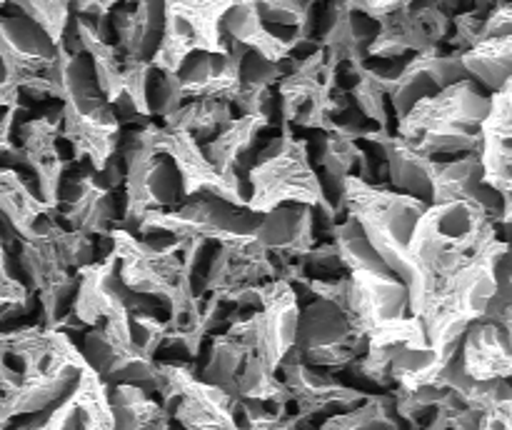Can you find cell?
I'll use <instances>...</instances> for the list:
<instances>
[{
	"mask_svg": "<svg viewBox=\"0 0 512 430\" xmlns=\"http://www.w3.org/2000/svg\"><path fill=\"white\" fill-rule=\"evenodd\" d=\"M48 213H55V210H50L40 198H35L18 170L0 165V218L8 223L15 238H38L40 225Z\"/></svg>",
	"mask_w": 512,
	"mask_h": 430,
	"instance_id": "obj_38",
	"label": "cell"
},
{
	"mask_svg": "<svg viewBox=\"0 0 512 430\" xmlns=\"http://www.w3.org/2000/svg\"><path fill=\"white\" fill-rule=\"evenodd\" d=\"M235 395L248 400H260L268 405H288L290 393L285 388L283 378L275 375L273 368H268L263 358L255 353H248L243 368H240L238 380H235Z\"/></svg>",
	"mask_w": 512,
	"mask_h": 430,
	"instance_id": "obj_47",
	"label": "cell"
},
{
	"mask_svg": "<svg viewBox=\"0 0 512 430\" xmlns=\"http://www.w3.org/2000/svg\"><path fill=\"white\" fill-rule=\"evenodd\" d=\"M230 118H233V110L225 100L190 98V103L183 100V105L165 118V125L188 130L198 143H205L208 135L218 133V128H223Z\"/></svg>",
	"mask_w": 512,
	"mask_h": 430,
	"instance_id": "obj_46",
	"label": "cell"
},
{
	"mask_svg": "<svg viewBox=\"0 0 512 430\" xmlns=\"http://www.w3.org/2000/svg\"><path fill=\"white\" fill-rule=\"evenodd\" d=\"M508 255V243L493 235L470 260H465L423 310L425 338L438 350H458L460 335L488 313L498 290V265Z\"/></svg>",
	"mask_w": 512,
	"mask_h": 430,
	"instance_id": "obj_4",
	"label": "cell"
},
{
	"mask_svg": "<svg viewBox=\"0 0 512 430\" xmlns=\"http://www.w3.org/2000/svg\"><path fill=\"white\" fill-rule=\"evenodd\" d=\"M255 313L230 318L228 330L248 343L250 353L263 358L268 368L278 373V365L293 350L298 333L300 298L293 283L285 278H270L258 288Z\"/></svg>",
	"mask_w": 512,
	"mask_h": 430,
	"instance_id": "obj_13",
	"label": "cell"
},
{
	"mask_svg": "<svg viewBox=\"0 0 512 430\" xmlns=\"http://www.w3.org/2000/svg\"><path fill=\"white\" fill-rule=\"evenodd\" d=\"M375 20H378V30L365 48V55H370V58L395 60L408 53L435 48V43L428 38L410 5L378 15Z\"/></svg>",
	"mask_w": 512,
	"mask_h": 430,
	"instance_id": "obj_37",
	"label": "cell"
},
{
	"mask_svg": "<svg viewBox=\"0 0 512 430\" xmlns=\"http://www.w3.org/2000/svg\"><path fill=\"white\" fill-rule=\"evenodd\" d=\"M55 328L45 325H23L15 330H0V353L15 363L20 373H33L48 360L53 348Z\"/></svg>",
	"mask_w": 512,
	"mask_h": 430,
	"instance_id": "obj_44",
	"label": "cell"
},
{
	"mask_svg": "<svg viewBox=\"0 0 512 430\" xmlns=\"http://www.w3.org/2000/svg\"><path fill=\"white\" fill-rule=\"evenodd\" d=\"M430 203H468L473 208L485 210L495 223L508 228L503 200L483 180V165H480L478 150H470L463 158L450 160V163L435 160Z\"/></svg>",
	"mask_w": 512,
	"mask_h": 430,
	"instance_id": "obj_28",
	"label": "cell"
},
{
	"mask_svg": "<svg viewBox=\"0 0 512 430\" xmlns=\"http://www.w3.org/2000/svg\"><path fill=\"white\" fill-rule=\"evenodd\" d=\"M460 60L468 73L485 88L498 90L508 83L512 73V35H493V38H480L470 48L460 50Z\"/></svg>",
	"mask_w": 512,
	"mask_h": 430,
	"instance_id": "obj_42",
	"label": "cell"
},
{
	"mask_svg": "<svg viewBox=\"0 0 512 430\" xmlns=\"http://www.w3.org/2000/svg\"><path fill=\"white\" fill-rule=\"evenodd\" d=\"M393 395H365L360 403L343 413H333L323 423V428H345V430H375V428H398L393 418Z\"/></svg>",
	"mask_w": 512,
	"mask_h": 430,
	"instance_id": "obj_48",
	"label": "cell"
},
{
	"mask_svg": "<svg viewBox=\"0 0 512 430\" xmlns=\"http://www.w3.org/2000/svg\"><path fill=\"white\" fill-rule=\"evenodd\" d=\"M463 78H468V73L460 60V50L440 53V48L435 45V48L415 53L403 68L395 70L388 83V100L400 118L403 113H408L415 100L438 93L445 85H453Z\"/></svg>",
	"mask_w": 512,
	"mask_h": 430,
	"instance_id": "obj_27",
	"label": "cell"
},
{
	"mask_svg": "<svg viewBox=\"0 0 512 430\" xmlns=\"http://www.w3.org/2000/svg\"><path fill=\"white\" fill-rule=\"evenodd\" d=\"M108 25L115 45L128 55L150 60L163 35V0H133L110 10Z\"/></svg>",
	"mask_w": 512,
	"mask_h": 430,
	"instance_id": "obj_34",
	"label": "cell"
},
{
	"mask_svg": "<svg viewBox=\"0 0 512 430\" xmlns=\"http://www.w3.org/2000/svg\"><path fill=\"white\" fill-rule=\"evenodd\" d=\"M295 350L300 358L318 368H345L368 348V338L350 323L343 308L328 298H318L308 308H300Z\"/></svg>",
	"mask_w": 512,
	"mask_h": 430,
	"instance_id": "obj_17",
	"label": "cell"
},
{
	"mask_svg": "<svg viewBox=\"0 0 512 430\" xmlns=\"http://www.w3.org/2000/svg\"><path fill=\"white\" fill-rule=\"evenodd\" d=\"M50 235H53L63 260L70 265V270H75V273H78L83 265L93 263L95 260V243L90 235L80 233V230L75 228H60L58 223L50 225Z\"/></svg>",
	"mask_w": 512,
	"mask_h": 430,
	"instance_id": "obj_53",
	"label": "cell"
},
{
	"mask_svg": "<svg viewBox=\"0 0 512 430\" xmlns=\"http://www.w3.org/2000/svg\"><path fill=\"white\" fill-rule=\"evenodd\" d=\"M158 143L163 153L173 160L175 170L180 175V188L183 198L198 193L218 195V198L230 200L235 205H245L243 193H240L238 173H220L210 163L208 155L203 153L198 140L183 128H170V125H158Z\"/></svg>",
	"mask_w": 512,
	"mask_h": 430,
	"instance_id": "obj_23",
	"label": "cell"
},
{
	"mask_svg": "<svg viewBox=\"0 0 512 430\" xmlns=\"http://www.w3.org/2000/svg\"><path fill=\"white\" fill-rule=\"evenodd\" d=\"M160 235H163L160 240L148 235L135 238L130 230L115 225L108 238L113 240L120 283L133 293L150 295L163 303L170 313L168 320H175L198 300V293L193 285V270L180 255V238L168 233Z\"/></svg>",
	"mask_w": 512,
	"mask_h": 430,
	"instance_id": "obj_6",
	"label": "cell"
},
{
	"mask_svg": "<svg viewBox=\"0 0 512 430\" xmlns=\"http://www.w3.org/2000/svg\"><path fill=\"white\" fill-rule=\"evenodd\" d=\"M365 130H353V128H345V125L333 123V128L325 133L323 143H320L318 155H315V163L323 168L325 175V183H328V190L333 193V203L338 205L340 195H343L345 188V180L350 175H355V168H363L360 170L358 178L368 180L370 175V160L368 155L363 153V148L358 145V140L363 138ZM325 190V193H328Z\"/></svg>",
	"mask_w": 512,
	"mask_h": 430,
	"instance_id": "obj_35",
	"label": "cell"
},
{
	"mask_svg": "<svg viewBox=\"0 0 512 430\" xmlns=\"http://www.w3.org/2000/svg\"><path fill=\"white\" fill-rule=\"evenodd\" d=\"M80 363H83V350L75 348L73 340L55 328L53 348L48 360L33 373H20V380L0 395V425L13 420L15 415L45 413L53 408L78 378Z\"/></svg>",
	"mask_w": 512,
	"mask_h": 430,
	"instance_id": "obj_16",
	"label": "cell"
},
{
	"mask_svg": "<svg viewBox=\"0 0 512 430\" xmlns=\"http://www.w3.org/2000/svg\"><path fill=\"white\" fill-rule=\"evenodd\" d=\"M23 108H8L3 115H0V160L5 163H15L23 165V153H20L18 145L13 143V125H15V115L20 113Z\"/></svg>",
	"mask_w": 512,
	"mask_h": 430,
	"instance_id": "obj_54",
	"label": "cell"
},
{
	"mask_svg": "<svg viewBox=\"0 0 512 430\" xmlns=\"http://www.w3.org/2000/svg\"><path fill=\"white\" fill-rule=\"evenodd\" d=\"M45 413H48V418L38 420L35 425H43L48 430L115 428L113 408H110V385L100 378L98 370L85 360V355L73 388L53 405V410L48 408Z\"/></svg>",
	"mask_w": 512,
	"mask_h": 430,
	"instance_id": "obj_26",
	"label": "cell"
},
{
	"mask_svg": "<svg viewBox=\"0 0 512 430\" xmlns=\"http://www.w3.org/2000/svg\"><path fill=\"white\" fill-rule=\"evenodd\" d=\"M8 3L15 5L20 15L33 20L53 43H60L70 18H73L70 0H8Z\"/></svg>",
	"mask_w": 512,
	"mask_h": 430,
	"instance_id": "obj_50",
	"label": "cell"
},
{
	"mask_svg": "<svg viewBox=\"0 0 512 430\" xmlns=\"http://www.w3.org/2000/svg\"><path fill=\"white\" fill-rule=\"evenodd\" d=\"M183 85H180L178 73H165V70H155L150 73L148 80V110L150 115H160L168 118L175 110L183 105Z\"/></svg>",
	"mask_w": 512,
	"mask_h": 430,
	"instance_id": "obj_52",
	"label": "cell"
},
{
	"mask_svg": "<svg viewBox=\"0 0 512 430\" xmlns=\"http://www.w3.org/2000/svg\"><path fill=\"white\" fill-rule=\"evenodd\" d=\"M58 43L25 15L0 18V83L13 85L33 100L55 98L48 70Z\"/></svg>",
	"mask_w": 512,
	"mask_h": 430,
	"instance_id": "obj_14",
	"label": "cell"
},
{
	"mask_svg": "<svg viewBox=\"0 0 512 430\" xmlns=\"http://www.w3.org/2000/svg\"><path fill=\"white\" fill-rule=\"evenodd\" d=\"M220 30L230 40L240 43L243 48L255 50V53L273 60V63L290 58L295 50V40H288L283 35L268 30V23L260 18L253 0H238L235 5H230L225 10L223 20H220Z\"/></svg>",
	"mask_w": 512,
	"mask_h": 430,
	"instance_id": "obj_36",
	"label": "cell"
},
{
	"mask_svg": "<svg viewBox=\"0 0 512 430\" xmlns=\"http://www.w3.org/2000/svg\"><path fill=\"white\" fill-rule=\"evenodd\" d=\"M488 105L490 98L473 78H463L415 100L398 118V135L428 155L470 153L480 148V123Z\"/></svg>",
	"mask_w": 512,
	"mask_h": 430,
	"instance_id": "obj_5",
	"label": "cell"
},
{
	"mask_svg": "<svg viewBox=\"0 0 512 430\" xmlns=\"http://www.w3.org/2000/svg\"><path fill=\"white\" fill-rule=\"evenodd\" d=\"M415 3V0H375L373 5V18H378V15L383 13H390V10L395 8H405V5Z\"/></svg>",
	"mask_w": 512,
	"mask_h": 430,
	"instance_id": "obj_56",
	"label": "cell"
},
{
	"mask_svg": "<svg viewBox=\"0 0 512 430\" xmlns=\"http://www.w3.org/2000/svg\"><path fill=\"white\" fill-rule=\"evenodd\" d=\"M365 143H373L383 160L388 163V178L390 185L400 193H410L415 198H423L430 203V190H433V155L423 153L408 143L400 135L390 133V128H375L365 130L363 138Z\"/></svg>",
	"mask_w": 512,
	"mask_h": 430,
	"instance_id": "obj_32",
	"label": "cell"
},
{
	"mask_svg": "<svg viewBox=\"0 0 512 430\" xmlns=\"http://www.w3.org/2000/svg\"><path fill=\"white\" fill-rule=\"evenodd\" d=\"M495 220L468 203H428L408 240L410 313L423 315L445 280L498 235Z\"/></svg>",
	"mask_w": 512,
	"mask_h": 430,
	"instance_id": "obj_2",
	"label": "cell"
},
{
	"mask_svg": "<svg viewBox=\"0 0 512 430\" xmlns=\"http://www.w3.org/2000/svg\"><path fill=\"white\" fill-rule=\"evenodd\" d=\"M75 33H78L80 48L88 53L93 63V75L98 90L105 95L118 113H125L128 118H150L148 110V80L153 73L150 60H140L120 50L118 45L110 43L108 38L95 30L90 20L73 15Z\"/></svg>",
	"mask_w": 512,
	"mask_h": 430,
	"instance_id": "obj_11",
	"label": "cell"
},
{
	"mask_svg": "<svg viewBox=\"0 0 512 430\" xmlns=\"http://www.w3.org/2000/svg\"><path fill=\"white\" fill-rule=\"evenodd\" d=\"M50 223L45 225L38 238L20 240L18 263L28 278L30 288L38 293L40 308H43V325L45 328H58V313L73 300L75 285H78V273L70 270L50 235Z\"/></svg>",
	"mask_w": 512,
	"mask_h": 430,
	"instance_id": "obj_20",
	"label": "cell"
},
{
	"mask_svg": "<svg viewBox=\"0 0 512 430\" xmlns=\"http://www.w3.org/2000/svg\"><path fill=\"white\" fill-rule=\"evenodd\" d=\"M278 370L285 388H288L290 400L298 408L300 418L295 420L310 418V415L318 413H343V410L353 408L355 403L365 398L363 390L343 385L338 378L325 373V368L305 363L295 348L280 360Z\"/></svg>",
	"mask_w": 512,
	"mask_h": 430,
	"instance_id": "obj_24",
	"label": "cell"
},
{
	"mask_svg": "<svg viewBox=\"0 0 512 430\" xmlns=\"http://www.w3.org/2000/svg\"><path fill=\"white\" fill-rule=\"evenodd\" d=\"M48 78L55 88V98L63 103L60 138L73 145L75 160L88 158L93 170L100 173L118 153L123 128L113 105L98 90L88 53H70L63 43H58Z\"/></svg>",
	"mask_w": 512,
	"mask_h": 430,
	"instance_id": "obj_3",
	"label": "cell"
},
{
	"mask_svg": "<svg viewBox=\"0 0 512 430\" xmlns=\"http://www.w3.org/2000/svg\"><path fill=\"white\" fill-rule=\"evenodd\" d=\"M58 210L70 228L85 235H103L108 238L115 228V193L98 170H83L73 180L60 185Z\"/></svg>",
	"mask_w": 512,
	"mask_h": 430,
	"instance_id": "obj_29",
	"label": "cell"
},
{
	"mask_svg": "<svg viewBox=\"0 0 512 430\" xmlns=\"http://www.w3.org/2000/svg\"><path fill=\"white\" fill-rule=\"evenodd\" d=\"M248 48L223 35L218 53H193L180 65V85L188 98H215L233 103L240 88V58Z\"/></svg>",
	"mask_w": 512,
	"mask_h": 430,
	"instance_id": "obj_30",
	"label": "cell"
},
{
	"mask_svg": "<svg viewBox=\"0 0 512 430\" xmlns=\"http://www.w3.org/2000/svg\"><path fill=\"white\" fill-rule=\"evenodd\" d=\"M390 358H393V345H368L358 358L350 360L345 368L365 385L373 388H390Z\"/></svg>",
	"mask_w": 512,
	"mask_h": 430,
	"instance_id": "obj_51",
	"label": "cell"
},
{
	"mask_svg": "<svg viewBox=\"0 0 512 430\" xmlns=\"http://www.w3.org/2000/svg\"><path fill=\"white\" fill-rule=\"evenodd\" d=\"M250 190L253 193L245 205L253 213H268L283 203H318L325 195L323 180L310 163L308 140L293 135L290 125H283V135L255 155Z\"/></svg>",
	"mask_w": 512,
	"mask_h": 430,
	"instance_id": "obj_9",
	"label": "cell"
},
{
	"mask_svg": "<svg viewBox=\"0 0 512 430\" xmlns=\"http://www.w3.org/2000/svg\"><path fill=\"white\" fill-rule=\"evenodd\" d=\"M330 238L348 275L315 280L305 275L295 285H305L315 298H328L343 308L368 345L428 343L423 320L408 315V285L375 253L358 223L348 215L343 223H335Z\"/></svg>",
	"mask_w": 512,
	"mask_h": 430,
	"instance_id": "obj_1",
	"label": "cell"
},
{
	"mask_svg": "<svg viewBox=\"0 0 512 430\" xmlns=\"http://www.w3.org/2000/svg\"><path fill=\"white\" fill-rule=\"evenodd\" d=\"M393 75L395 73H385L383 68H370V65H365V60L348 63L350 85L343 90L348 93L355 110L378 128H390L388 83Z\"/></svg>",
	"mask_w": 512,
	"mask_h": 430,
	"instance_id": "obj_41",
	"label": "cell"
},
{
	"mask_svg": "<svg viewBox=\"0 0 512 430\" xmlns=\"http://www.w3.org/2000/svg\"><path fill=\"white\" fill-rule=\"evenodd\" d=\"M250 348L240 335L223 330V333H215L210 340V358L208 365L203 368L200 378L208 380V383L218 385L225 393L235 395V380H238L240 368H243L245 358H248ZM238 398V395H235Z\"/></svg>",
	"mask_w": 512,
	"mask_h": 430,
	"instance_id": "obj_45",
	"label": "cell"
},
{
	"mask_svg": "<svg viewBox=\"0 0 512 430\" xmlns=\"http://www.w3.org/2000/svg\"><path fill=\"white\" fill-rule=\"evenodd\" d=\"M235 3L238 0H163V35L150 65L178 73L188 55L223 50L220 20Z\"/></svg>",
	"mask_w": 512,
	"mask_h": 430,
	"instance_id": "obj_12",
	"label": "cell"
},
{
	"mask_svg": "<svg viewBox=\"0 0 512 430\" xmlns=\"http://www.w3.org/2000/svg\"><path fill=\"white\" fill-rule=\"evenodd\" d=\"M155 393L185 428H235V395L190 373L185 363H158Z\"/></svg>",
	"mask_w": 512,
	"mask_h": 430,
	"instance_id": "obj_18",
	"label": "cell"
},
{
	"mask_svg": "<svg viewBox=\"0 0 512 430\" xmlns=\"http://www.w3.org/2000/svg\"><path fill=\"white\" fill-rule=\"evenodd\" d=\"M480 165L485 185L503 200L505 223L512 218V78L490 95L488 113L480 123Z\"/></svg>",
	"mask_w": 512,
	"mask_h": 430,
	"instance_id": "obj_22",
	"label": "cell"
},
{
	"mask_svg": "<svg viewBox=\"0 0 512 430\" xmlns=\"http://www.w3.org/2000/svg\"><path fill=\"white\" fill-rule=\"evenodd\" d=\"M455 350H438L430 343H395L390 358V380L395 388L418 390L438 380Z\"/></svg>",
	"mask_w": 512,
	"mask_h": 430,
	"instance_id": "obj_40",
	"label": "cell"
},
{
	"mask_svg": "<svg viewBox=\"0 0 512 430\" xmlns=\"http://www.w3.org/2000/svg\"><path fill=\"white\" fill-rule=\"evenodd\" d=\"M255 238L273 255L278 265V278L295 285L300 278H305L303 258L315 245L313 205L283 203L275 205L268 213H260Z\"/></svg>",
	"mask_w": 512,
	"mask_h": 430,
	"instance_id": "obj_21",
	"label": "cell"
},
{
	"mask_svg": "<svg viewBox=\"0 0 512 430\" xmlns=\"http://www.w3.org/2000/svg\"><path fill=\"white\" fill-rule=\"evenodd\" d=\"M20 153H23V165H28L38 178L40 200L50 210H58L60 185H63L68 160H63L58 150L60 123L50 115L28 120L18 128Z\"/></svg>",
	"mask_w": 512,
	"mask_h": 430,
	"instance_id": "obj_31",
	"label": "cell"
},
{
	"mask_svg": "<svg viewBox=\"0 0 512 430\" xmlns=\"http://www.w3.org/2000/svg\"><path fill=\"white\" fill-rule=\"evenodd\" d=\"M118 150L125 163V213L115 225L138 230L140 220L150 208L175 205L183 198L180 175L173 160L160 148L158 125H138L130 133L120 135Z\"/></svg>",
	"mask_w": 512,
	"mask_h": 430,
	"instance_id": "obj_8",
	"label": "cell"
},
{
	"mask_svg": "<svg viewBox=\"0 0 512 430\" xmlns=\"http://www.w3.org/2000/svg\"><path fill=\"white\" fill-rule=\"evenodd\" d=\"M260 213H253L248 205H235L230 200L210 193H198L183 198V203L150 208L138 225V233L160 230L173 238H205L208 243H238L255 235Z\"/></svg>",
	"mask_w": 512,
	"mask_h": 430,
	"instance_id": "obj_10",
	"label": "cell"
},
{
	"mask_svg": "<svg viewBox=\"0 0 512 430\" xmlns=\"http://www.w3.org/2000/svg\"><path fill=\"white\" fill-rule=\"evenodd\" d=\"M493 35H512L510 3H493L490 13L483 18V30H480V38H493Z\"/></svg>",
	"mask_w": 512,
	"mask_h": 430,
	"instance_id": "obj_55",
	"label": "cell"
},
{
	"mask_svg": "<svg viewBox=\"0 0 512 430\" xmlns=\"http://www.w3.org/2000/svg\"><path fill=\"white\" fill-rule=\"evenodd\" d=\"M278 278L270 250L255 235L238 243H218V253L210 258L198 295H213L225 305H258L260 283Z\"/></svg>",
	"mask_w": 512,
	"mask_h": 430,
	"instance_id": "obj_15",
	"label": "cell"
},
{
	"mask_svg": "<svg viewBox=\"0 0 512 430\" xmlns=\"http://www.w3.org/2000/svg\"><path fill=\"white\" fill-rule=\"evenodd\" d=\"M83 355L108 385L135 383L155 390L160 383V368L155 355H148L133 343V338L110 333L105 325H93L85 333Z\"/></svg>",
	"mask_w": 512,
	"mask_h": 430,
	"instance_id": "obj_25",
	"label": "cell"
},
{
	"mask_svg": "<svg viewBox=\"0 0 512 430\" xmlns=\"http://www.w3.org/2000/svg\"><path fill=\"white\" fill-rule=\"evenodd\" d=\"M425 208L428 203L423 198L373 185L358 175L345 180L338 200V210H345L358 223L365 240L405 280V285L410 280L408 240Z\"/></svg>",
	"mask_w": 512,
	"mask_h": 430,
	"instance_id": "obj_7",
	"label": "cell"
},
{
	"mask_svg": "<svg viewBox=\"0 0 512 430\" xmlns=\"http://www.w3.org/2000/svg\"><path fill=\"white\" fill-rule=\"evenodd\" d=\"M70 318L85 328L100 323L110 333L123 338L130 335V290L120 283L113 250L103 260H93L78 270Z\"/></svg>",
	"mask_w": 512,
	"mask_h": 430,
	"instance_id": "obj_19",
	"label": "cell"
},
{
	"mask_svg": "<svg viewBox=\"0 0 512 430\" xmlns=\"http://www.w3.org/2000/svg\"><path fill=\"white\" fill-rule=\"evenodd\" d=\"M110 408H113L115 428H150V425H168L173 410L148 393V388L135 383H115L110 390Z\"/></svg>",
	"mask_w": 512,
	"mask_h": 430,
	"instance_id": "obj_43",
	"label": "cell"
},
{
	"mask_svg": "<svg viewBox=\"0 0 512 430\" xmlns=\"http://www.w3.org/2000/svg\"><path fill=\"white\" fill-rule=\"evenodd\" d=\"M460 363L475 380L510 378L512 375V340L510 330L493 320H475L460 335Z\"/></svg>",
	"mask_w": 512,
	"mask_h": 430,
	"instance_id": "obj_33",
	"label": "cell"
},
{
	"mask_svg": "<svg viewBox=\"0 0 512 430\" xmlns=\"http://www.w3.org/2000/svg\"><path fill=\"white\" fill-rule=\"evenodd\" d=\"M253 3L265 23L293 28L298 33V40L310 38L315 0H253Z\"/></svg>",
	"mask_w": 512,
	"mask_h": 430,
	"instance_id": "obj_49",
	"label": "cell"
},
{
	"mask_svg": "<svg viewBox=\"0 0 512 430\" xmlns=\"http://www.w3.org/2000/svg\"><path fill=\"white\" fill-rule=\"evenodd\" d=\"M270 123L273 120L265 118V115L243 113L240 118H230L223 128H218V135L200 143V148L208 155L210 163L215 165V170H220V173H235L240 160L248 158L260 130L268 128Z\"/></svg>",
	"mask_w": 512,
	"mask_h": 430,
	"instance_id": "obj_39",
	"label": "cell"
}]
</instances>
